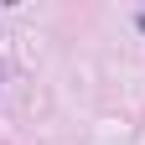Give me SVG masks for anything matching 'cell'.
<instances>
[{"label": "cell", "instance_id": "obj_1", "mask_svg": "<svg viewBox=\"0 0 145 145\" xmlns=\"http://www.w3.org/2000/svg\"><path fill=\"white\" fill-rule=\"evenodd\" d=\"M140 26H145V16H140Z\"/></svg>", "mask_w": 145, "mask_h": 145}]
</instances>
